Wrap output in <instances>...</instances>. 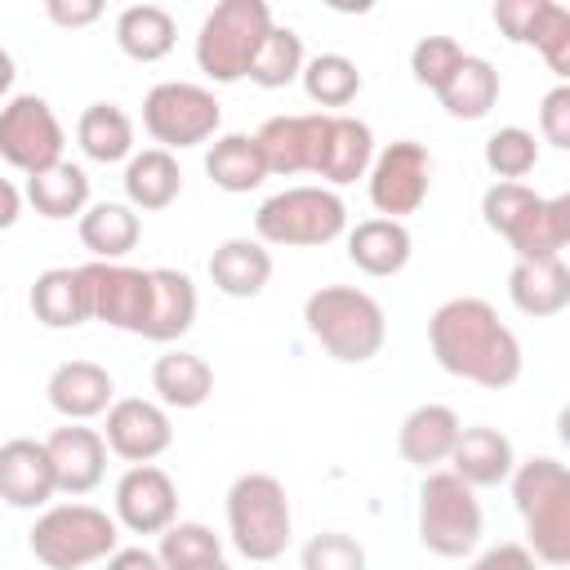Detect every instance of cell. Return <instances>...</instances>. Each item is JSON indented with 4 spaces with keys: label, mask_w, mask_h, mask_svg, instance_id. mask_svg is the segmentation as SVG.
I'll use <instances>...</instances> for the list:
<instances>
[{
    "label": "cell",
    "mask_w": 570,
    "mask_h": 570,
    "mask_svg": "<svg viewBox=\"0 0 570 570\" xmlns=\"http://www.w3.org/2000/svg\"><path fill=\"white\" fill-rule=\"evenodd\" d=\"M428 347L436 365L463 383L503 392L521 379V343L485 298H445L428 316Z\"/></svg>",
    "instance_id": "6da1fadb"
},
{
    "label": "cell",
    "mask_w": 570,
    "mask_h": 570,
    "mask_svg": "<svg viewBox=\"0 0 570 570\" xmlns=\"http://www.w3.org/2000/svg\"><path fill=\"white\" fill-rule=\"evenodd\" d=\"M481 218L494 236H503L517 263L561 258L570 245V196H539L525 183H490L481 196Z\"/></svg>",
    "instance_id": "7a4b0ae2"
},
{
    "label": "cell",
    "mask_w": 570,
    "mask_h": 570,
    "mask_svg": "<svg viewBox=\"0 0 570 570\" xmlns=\"http://www.w3.org/2000/svg\"><path fill=\"white\" fill-rule=\"evenodd\" d=\"M307 334L343 365H365L387 343V316L374 294L356 285H321L303 298Z\"/></svg>",
    "instance_id": "3957f363"
},
{
    "label": "cell",
    "mask_w": 570,
    "mask_h": 570,
    "mask_svg": "<svg viewBox=\"0 0 570 570\" xmlns=\"http://www.w3.org/2000/svg\"><path fill=\"white\" fill-rule=\"evenodd\" d=\"M512 503L525 525V548L539 566L570 561V476L566 463L552 454H534L512 468Z\"/></svg>",
    "instance_id": "277c9868"
},
{
    "label": "cell",
    "mask_w": 570,
    "mask_h": 570,
    "mask_svg": "<svg viewBox=\"0 0 570 570\" xmlns=\"http://www.w3.org/2000/svg\"><path fill=\"white\" fill-rule=\"evenodd\" d=\"M227 534L245 561H276L294 539L289 494L272 472H240L227 490Z\"/></svg>",
    "instance_id": "5b68a950"
},
{
    "label": "cell",
    "mask_w": 570,
    "mask_h": 570,
    "mask_svg": "<svg viewBox=\"0 0 570 570\" xmlns=\"http://www.w3.org/2000/svg\"><path fill=\"white\" fill-rule=\"evenodd\" d=\"M120 525L94 503H53L27 530L31 557L49 570H85L116 552Z\"/></svg>",
    "instance_id": "8992f818"
},
{
    "label": "cell",
    "mask_w": 570,
    "mask_h": 570,
    "mask_svg": "<svg viewBox=\"0 0 570 570\" xmlns=\"http://www.w3.org/2000/svg\"><path fill=\"white\" fill-rule=\"evenodd\" d=\"M347 232V205L330 187H285L254 214V240L281 249H316Z\"/></svg>",
    "instance_id": "52a82bcc"
},
{
    "label": "cell",
    "mask_w": 570,
    "mask_h": 570,
    "mask_svg": "<svg viewBox=\"0 0 570 570\" xmlns=\"http://www.w3.org/2000/svg\"><path fill=\"white\" fill-rule=\"evenodd\" d=\"M272 31V9L263 0H223L205 13L196 31V67L214 85H236L249 76V62Z\"/></svg>",
    "instance_id": "ba28073f"
},
{
    "label": "cell",
    "mask_w": 570,
    "mask_h": 570,
    "mask_svg": "<svg viewBox=\"0 0 570 570\" xmlns=\"http://www.w3.org/2000/svg\"><path fill=\"white\" fill-rule=\"evenodd\" d=\"M419 543L432 557L459 561L481 543V503L476 490L463 485L454 472L432 468L419 485Z\"/></svg>",
    "instance_id": "9c48e42d"
},
{
    "label": "cell",
    "mask_w": 570,
    "mask_h": 570,
    "mask_svg": "<svg viewBox=\"0 0 570 570\" xmlns=\"http://www.w3.org/2000/svg\"><path fill=\"white\" fill-rule=\"evenodd\" d=\"M218 125H223V107H218V98L205 85L160 80L142 98V129L165 151L200 147V142H209L218 134Z\"/></svg>",
    "instance_id": "30bf717a"
},
{
    "label": "cell",
    "mask_w": 570,
    "mask_h": 570,
    "mask_svg": "<svg viewBox=\"0 0 570 570\" xmlns=\"http://www.w3.org/2000/svg\"><path fill=\"white\" fill-rule=\"evenodd\" d=\"M365 183H370V205L379 209V218L405 223L410 214L423 209V200L432 191V156L423 142L396 138L383 151H374Z\"/></svg>",
    "instance_id": "8fae6325"
},
{
    "label": "cell",
    "mask_w": 570,
    "mask_h": 570,
    "mask_svg": "<svg viewBox=\"0 0 570 570\" xmlns=\"http://www.w3.org/2000/svg\"><path fill=\"white\" fill-rule=\"evenodd\" d=\"M62 125L53 116V107L40 94H13L0 107V160L31 174H45L62 160Z\"/></svg>",
    "instance_id": "7c38bea8"
},
{
    "label": "cell",
    "mask_w": 570,
    "mask_h": 570,
    "mask_svg": "<svg viewBox=\"0 0 570 570\" xmlns=\"http://www.w3.org/2000/svg\"><path fill=\"white\" fill-rule=\"evenodd\" d=\"M89 321H102L111 330L142 334L147 312H151V272L129 267V263H85L80 267Z\"/></svg>",
    "instance_id": "4fadbf2b"
},
{
    "label": "cell",
    "mask_w": 570,
    "mask_h": 570,
    "mask_svg": "<svg viewBox=\"0 0 570 570\" xmlns=\"http://www.w3.org/2000/svg\"><path fill=\"white\" fill-rule=\"evenodd\" d=\"M178 521V485L156 463H134L116 481V525L129 534H160Z\"/></svg>",
    "instance_id": "5bb4252c"
},
{
    "label": "cell",
    "mask_w": 570,
    "mask_h": 570,
    "mask_svg": "<svg viewBox=\"0 0 570 570\" xmlns=\"http://www.w3.org/2000/svg\"><path fill=\"white\" fill-rule=\"evenodd\" d=\"M325 125L330 111H303V116H272L254 134L267 174L294 178V174H316L321 147H325Z\"/></svg>",
    "instance_id": "9a60e30c"
},
{
    "label": "cell",
    "mask_w": 570,
    "mask_h": 570,
    "mask_svg": "<svg viewBox=\"0 0 570 570\" xmlns=\"http://www.w3.org/2000/svg\"><path fill=\"white\" fill-rule=\"evenodd\" d=\"M102 441L125 463H151L174 445V423H169L165 405L142 401V396H125V401H111Z\"/></svg>",
    "instance_id": "2e32d148"
},
{
    "label": "cell",
    "mask_w": 570,
    "mask_h": 570,
    "mask_svg": "<svg viewBox=\"0 0 570 570\" xmlns=\"http://www.w3.org/2000/svg\"><path fill=\"white\" fill-rule=\"evenodd\" d=\"M49 463H53V481L62 494H89L102 485L107 472V441L102 432L85 428V423H62L45 436Z\"/></svg>",
    "instance_id": "e0dca14e"
},
{
    "label": "cell",
    "mask_w": 570,
    "mask_h": 570,
    "mask_svg": "<svg viewBox=\"0 0 570 570\" xmlns=\"http://www.w3.org/2000/svg\"><path fill=\"white\" fill-rule=\"evenodd\" d=\"M58 494L45 441L13 436L0 445V499L9 508H45Z\"/></svg>",
    "instance_id": "ac0fdd59"
},
{
    "label": "cell",
    "mask_w": 570,
    "mask_h": 570,
    "mask_svg": "<svg viewBox=\"0 0 570 570\" xmlns=\"http://www.w3.org/2000/svg\"><path fill=\"white\" fill-rule=\"evenodd\" d=\"M45 396H49V405H53L67 423H89V419H98V414L111 410L116 383H111V374H107L98 361H62V365L49 374Z\"/></svg>",
    "instance_id": "d6986e66"
},
{
    "label": "cell",
    "mask_w": 570,
    "mask_h": 570,
    "mask_svg": "<svg viewBox=\"0 0 570 570\" xmlns=\"http://www.w3.org/2000/svg\"><path fill=\"white\" fill-rule=\"evenodd\" d=\"M445 463H450V472H454L463 485L485 490V485H503V481L512 476L517 450H512V441H508L499 428L476 423V428H463V432H459V441H454V450H450Z\"/></svg>",
    "instance_id": "ffe728a7"
},
{
    "label": "cell",
    "mask_w": 570,
    "mask_h": 570,
    "mask_svg": "<svg viewBox=\"0 0 570 570\" xmlns=\"http://www.w3.org/2000/svg\"><path fill=\"white\" fill-rule=\"evenodd\" d=\"M459 432H463L459 414H454L450 405H441V401H428V405H414V410L401 419V428H396V450H401L405 463L432 472L436 463L450 459Z\"/></svg>",
    "instance_id": "44dd1931"
},
{
    "label": "cell",
    "mask_w": 570,
    "mask_h": 570,
    "mask_svg": "<svg viewBox=\"0 0 570 570\" xmlns=\"http://www.w3.org/2000/svg\"><path fill=\"white\" fill-rule=\"evenodd\" d=\"M370 160H374V134H370V125L356 120V116L330 111L316 178H325L330 191H334V187H347V183L365 178L370 174Z\"/></svg>",
    "instance_id": "7402d4cb"
},
{
    "label": "cell",
    "mask_w": 570,
    "mask_h": 570,
    "mask_svg": "<svg viewBox=\"0 0 570 570\" xmlns=\"http://www.w3.org/2000/svg\"><path fill=\"white\" fill-rule=\"evenodd\" d=\"M508 298L521 316L548 321L570 307V267L561 258H539V263H512L508 272Z\"/></svg>",
    "instance_id": "603a6c76"
},
{
    "label": "cell",
    "mask_w": 570,
    "mask_h": 570,
    "mask_svg": "<svg viewBox=\"0 0 570 570\" xmlns=\"http://www.w3.org/2000/svg\"><path fill=\"white\" fill-rule=\"evenodd\" d=\"M209 281L227 298H258L272 281V254L263 240L232 236L209 254Z\"/></svg>",
    "instance_id": "cb8c5ba5"
},
{
    "label": "cell",
    "mask_w": 570,
    "mask_h": 570,
    "mask_svg": "<svg viewBox=\"0 0 570 570\" xmlns=\"http://www.w3.org/2000/svg\"><path fill=\"white\" fill-rule=\"evenodd\" d=\"M196 325V285L178 267H151V312L142 325V338L174 343Z\"/></svg>",
    "instance_id": "d4e9b609"
},
{
    "label": "cell",
    "mask_w": 570,
    "mask_h": 570,
    "mask_svg": "<svg viewBox=\"0 0 570 570\" xmlns=\"http://www.w3.org/2000/svg\"><path fill=\"white\" fill-rule=\"evenodd\" d=\"M414 254V240H410V227L405 223H392V218H365L347 232V258L365 272V276H396L405 272Z\"/></svg>",
    "instance_id": "484cf974"
},
{
    "label": "cell",
    "mask_w": 570,
    "mask_h": 570,
    "mask_svg": "<svg viewBox=\"0 0 570 570\" xmlns=\"http://www.w3.org/2000/svg\"><path fill=\"white\" fill-rule=\"evenodd\" d=\"M125 205L134 209H169L183 191V169L174 160V151L165 147H147V151H134L125 160Z\"/></svg>",
    "instance_id": "4316f807"
},
{
    "label": "cell",
    "mask_w": 570,
    "mask_h": 570,
    "mask_svg": "<svg viewBox=\"0 0 570 570\" xmlns=\"http://www.w3.org/2000/svg\"><path fill=\"white\" fill-rule=\"evenodd\" d=\"M80 245L98 258V263H120L138 236H142V223H138V209L125 205V200H98L80 214Z\"/></svg>",
    "instance_id": "83f0119b"
},
{
    "label": "cell",
    "mask_w": 570,
    "mask_h": 570,
    "mask_svg": "<svg viewBox=\"0 0 570 570\" xmlns=\"http://www.w3.org/2000/svg\"><path fill=\"white\" fill-rule=\"evenodd\" d=\"M151 392L169 410H196V405H205L214 396V370L196 352H183V347L165 352L151 365Z\"/></svg>",
    "instance_id": "f1b7e54d"
},
{
    "label": "cell",
    "mask_w": 570,
    "mask_h": 570,
    "mask_svg": "<svg viewBox=\"0 0 570 570\" xmlns=\"http://www.w3.org/2000/svg\"><path fill=\"white\" fill-rule=\"evenodd\" d=\"M31 316L49 330H76L89 321V303H85V285H80V267H49L36 276L31 294Z\"/></svg>",
    "instance_id": "f546056e"
},
{
    "label": "cell",
    "mask_w": 570,
    "mask_h": 570,
    "mask_svg": "<svg viewBox=\"0 0 570 570\" xmlns=\"http://www.w3.org/2000/svg\"><path fill=\"white\" fill-rule=\"evenodd\" d=\"M178 40V22L160 4H129L116 13V45L134 62H160Z\"/></svg>",
    "instance_id": "4dcf8cb0"
},
{
    "label": "cell",
    "mask_w": 570,
    "mask_h": 570,
    "mask_svg": "<svg viewBox=\"0 0 570 570\" xmlns=\"http://www.w3.org/2000/svg\"><path fill=\"white\" fill-rule=\"evenodd\" d=\"M436 98H441V107L454 120H481V116H490V107L499 102V71H494V62L490 58H476V53H463V62L436 89Z\"/></svg>",
    "instance_id": "1f68e13d"
},
{
    "label": "cell",
    "mask_w": 570,
    "mask_h": 570,
    "mask_svg": "<svg viewBox=\"0 0 570 570\" xmlns=\"http://www.w3.org/2000/svg\"><path fill=\"white\" fill-rule=\"evenodd\" d=\"M76 142L98 165H120L134 156V120L116 102H89L76 120Z\"/></svg>",
    "instance_id": "d6a6232c"
},
{
    "label": "cell",
    "mask_w": 570,
    "mask_h": 570,
    "mask_svg": "<svg viewBox=\"0 0 570 570\" xmlns=\"http://www.w3.org/2000/svg\"><path fill=\"white\" fill-rule=\"evenodd\" d=\"M205 174H209L214 187H223L232 196L263 187L267 165H263V151H258L254 134H218L205 151Z\"/></svg>",
    "instance_id": "836d02e7"
},
{
    "label": "cell",
    "mask_w": 570,
    "mask_h": 570,
    "mask_svg": "<svg viewBox=\"0 0 570 570\" xmlns=\"http://www.w3.org/2000/svg\"><path fill=\"white\" fill-rule=\"evenodd\" d=\"M27 200L36 205L40 218H53V223L76 218L89 209V174L71 160H58L53 169L27 178Z\"/></svg>",
    "instance_id": "e575fe53"
},
{
    "label": "cell",
    "mask_w": 570,
    "mask_h": 570,
    "mask_svg": "<svg viewBox=\"0 0 570 570\" xmlns=\"http://www.w3.org/2000/svg\"><path fill=\"white\" fill-rule=\"evenodd\" d=\"M303 62H307L303 36L294 27H276L272 22V31L263 36V45H258L245 80H254L258 89H285V85H294L303 76Z\"/></svg>",
    "instance_id": "d590c367"
},
{
    "label": "cell",
    "mask_w": 570,
    "mask_h": 570,
    "mask_svg": "<svg viewBox=\"0 0 570 570\" xmlns=\"http://www.w3.org/2000/svg\"><path fill=\"white\" fill-rule=\"evenodd\" d=\"M303 94L316 107H347L361 94V67L343 53H316L303 62Z\"/></svg>",
    "instance_id": "8d00e7d4"
},
{
    "label": "cell",
    "mask_w": 570,
    "mask_h": 570,
    "mask_svg": "<svg viewBox=\"0 0 570 570\" xmlns=\"http://www.w3.org/2000/svg\"><path fill=\"white\" fill-rule=\"evenodd\" d=\"M156 557L165 570H196V566L223 557V539L205 521H174L169 530H160Z\"/></svg>",
    "instance_id": "74e56055"
},
{
    "label": "cell",
    "mask_w": 570,
    "mask_h": 570,
    "mask_svg": "<svg viewBox=\"0 0 570 570\" xmlns=\"http://www.w3.org/2000/svg\"><path fill=\"white\" fill-rule=\"evenodd\" d=\"M539 165V142L530 129L521 125H503L485 138V169L499 178V183H521L530 169Z\"/></svg>",
    "instance_id": "f35d334b"
},
{
    "label": "cell",
    "mask_w": 570,
    "mask_h": 570,
    "mask_svg": "<svg viewBox=\"0 0 570 570\" xmlns=\"http://www.w3.org/2000/svg\"><path fill=\"white\" fill-rule=\"evenodd\" d=\"M463 62V45L454 36H423L414 49H410V71L423 89H441L450 80V71Z\"/></svg>",
    "instance_id": "ab89813d"
},
{
    "label": "cell",
    "mask_w": 570,
    "mask_h": 570,
    "mask_svg": "<svg viewBox=\"0 0 570 570\" xmlns=\"http://www.w3.org/2000/svg\"><path fill=\"white\" fill-rule=\"evenodd\" d=\"M303 570H365V548L343 530H321L298 552Z\"/></svg>",
    "instance_id": "60d3db41"
},
{
    "label": "cell",
    "mask_w": 570,
    "mask_h": 570,
    "mask_svg": "<svg viewBox=\"0 0 570 570\" xmlns=\"http://www.w3.org/2000/svg\"><path fill=\"white\" fill-rule=\"evenodd\" d=\"M530 45L543 53V62L557 71V76H570V13L561 4H543V18L530 36Z\"/></svg>",
    "instance_id": "b9f144b4"
},
{
    "label": "cell",
    "mask_w": 570,
    "mask_h": 570,
    "mask_svg": "<svg viewBox=\"0 0 570 570\" xmlns=\"http://www.w3.org/2000/svg\"><path fill=\"white\" fill-rule=\"evenodd\" d=\"M543 4L548 0H499L494 4V27L512 40V45H530L539 18H543Z\"/></svg>",
    "instance_id": "7bdbcfd3"
},
{
    "label": "cell",
    "mask_w": 570,
    "mask_h": 570,
    "mask_svg": "<svg viewBox=\"0 0 570 570\" xmlns=\"http://www.w3.org/2000/svg\"><path fill=\"white\" fill-rule=\"evenodd\" d=\"M539 134H543V142H552V147H570V89L566 85H557L548 98H543V107H539Z\"/></svg>",
    "instance_id": "ee69618b"
},
{
    "label": "cell",
    "mask_w": 570,
    "mask_h": 570,
    "mask_svg": "<svg viewBox=\"0 0 570 570\" xmlns=\"http://www.w3.org/2000/svg\"><path fill=\"white\" fill-rule=\"evenodd\" d=\"M468 570H539V561L525 543H494V548L476 552Z\"/></svg>",
    "instance_id": "f6af8a7d"
},
{
    "label": "cell",
    "mask_w": 570,
    "mask_h": 570,
    "mask_svg": "<svg viewBox=\"0 0 570 570\" xmlns=\"http://www.w3.org/2000/svg\"><path fill=\"white\" fill-rule=\"evenodd\" d=\"M45 13H49V22H58V27H89V22L102 18V4H98V0H49Z\"/></svg>",
    "instance_id": "bcb514c9"
},
{
    "label": "cell",
    "mask_w": 570,
    "mask_h": 570,
    "mask_svg": "<svg viewBox=\"0 0 570 570\" xmlns=\"http://www.w3.org/2000/svg\"><path fill=\"white\" fill-rule=\"evenodd\" d=\"M107 570H165L151 548H116L107 557Z\"/></svg>",
    "instance_id": "7dc6e473"
},
{
    "label": "cell",
    "mask_w": 570,
    "mask_h": 570,
    "mask_svg": "<svg viewBox=\"0 0 570 570\" xmlns=\"http://www.w3.org/2000/svg\"><path fill=\"white\" fill-rule=\"evenodd\" d=\"M18 214H22V191L9 178H0V232H9L18 223Z\"/></svg>",
    "instance_id": "c3c4849f"
},
{
    "label": "cell",
    "mask_w": 570,
    "mask_h": 570,
    "mask_svg": "<svg viewBox=\"0 0 570 570\" xmlns=\"http://www.w3.org/2000/svg\"><path fill=\"white\" fill-rule=\"evenodd\" d=\"M13 76H18L13 71V58H9V49H0V98L13 89Z\"/></svg>",
    "instance_id": "681fc988"
},
{
    "label": "cell",
    "mask_w": 570,
    "mask_h": 570,
    "mask_svg": "<svg viewBox=\"0 0 570 570\" xmlns=\"http://www.w3.org/2000/svg\"><path fill=\"white\" fill-rule=\"evenodd\" d=\"M196 570H232V566H227V561L218 557V561H205V566H196Z\"/></svg>",
    "instance_id": "f907efd6"
}]
</instances>
